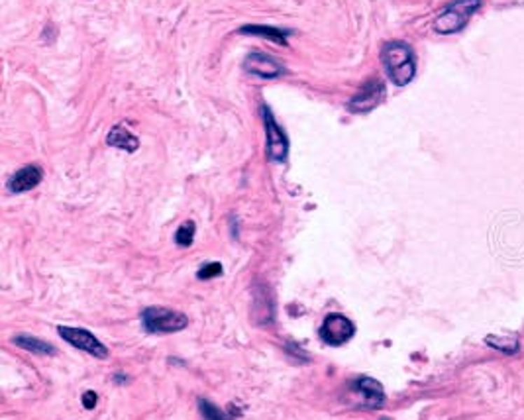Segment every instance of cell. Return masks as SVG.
<instances>
[{
	"label": "cell",
	"instance_id": "3957f363",
	"mask_svg": "<svg viewBox=\"0 0 524 420\" xmlns=\"http://www.w3.org/2000/svg\"><path fill=\"white\" fill-rule=\"evenodd\" d=\"M142 324L151 334H169L187 328L188 318L183 312L165 307H148L142 312Z\"/></svg>",
	"mask_w": 524,
	"mask_h": 420
},
{
	"label": "cell",
	"instance_id": "8fae6325",
	"mask_svg": "<svg viewBox=\"0 0 524 420\" xmlns=\"http://www.w3.org/2000/svg\"><path fill=\"white\" fill-rule=\"evenodd\" d=\"M106 141H109V146H112V148H118V150L128 151V153H132V151H136L139 148L138 138H136L126 126H122V124L114 126V128L110 130Z\"/></svg>",
	"mask_w": 524,
	"mask_h": 420
},
{
	"label": "cell",
	"instance_id": "30bf717a",
	"mask_svg": "<svg viewBox=\"0 0 524 420\" xmlns=\"http://www.w3.org/2000/svg\"><path fill=\"white\" fill-rule=\"evenodd\" d=\"M41 179H43V171L40 165H26L8 179V189L12 192H26V190L38 187Z\"/></svg>",
	"mask_w": 524,
	"mask_h": 420
},
{
	"label": "cell",
	"instance_id": "6da1fadb",
	"mask_svg": "<svg viewBox=\"0 0 524 420\" xmlns=\"http://www.w3.org/2000/svg\"><path fill=\"white\" fill-rule=\"evenodd\" d=\"M381 61L385 67L389 79L397 87H405L415 79L416 59L413 48L405 41H389L381 50Z\"/></svg>",
	"mask_w": 524,
	"mask_h": 420
},
{
	"label": "cell",
	"instance_id": "8992f818",
	"mask_svg": "<svg viewBox=\"0 0 524 420\" xmlns=\"http://www.w3.org/2000/svg\"><path fill=\"white\" fill-rule=\"evenodd\" d=\"M263 114V124H266V134H268V155L271 161H281L287 160L289 153V140L285 136V132L279 128V124L275 122V116L269 108H261Z\"/></svg>",
	"mask_w": 524,
	"mask_h": 420
},
{
	"label": "cell",
	"instance_id": "9a60e30c",
	"mask_svg": "<svg viewBox=\"0 0 524 420\" xmlns=\"http://www.w3.org/2000/svg\"><path fill=\"white\" fill-rule=\"evenodd\" d=\"M487 344L495 348V350L503 351L506 356H511V354H516L518 351V340L516 338H501V336H487L485 338Z\"/></svg>",
	"mask_w": 524,
	"mask_h": 420
},
{
	"label": "cell",
	"instance_id": "7c38bea8",
	"mask_svg": "<svg viewBox=\"0 0 524 420\" xmlns=\"http://www.w3.org/2000/svg\"><path fill=\"white\" fill-rule=\"evenodd\" d=\"M14 344L24 348V350L32 351V354H38V356H53L57 351L48 342L40 340V338H32V336H16Z\"/></svg>",
	"mask_w": 524,
	"mask_h": 420
},
{
	"label": "cell",
	"instance_id": "5bb4252c",
	"mask_svg": "<svg viewBox=\"0 0 524 420\" xmlns=\"http://www.w3.org/2000/svg\"><path fill=\"white\" fill-rule=\"evenodd\" d=\"M198 409L202 412L205 420H232L236 416V414H232V412L220 410L216 405H212V402L207 399H198Z\"/></svg>",
	"mask_w": 524,
	"mask_h": 420
},
{
	"label": "cell",
	"instance_id": "9c48e42d",
	"mask_svg": "<svg viewBox=\"0 0 524 420\" xmlns=\"http://www.w3.org/2000/svg\"><path fill=\"white\" fill-rule=\"evenodd\" d=\"M244 69L247 73H251V75L261 77V79H275V77H281L285 73L283 65L275 57L266 55V53H251V55H247L246 61H244Z\"/></svg>",
	"mask_w": 524,
	"mask_h": 420
},
{
	"label": "cell",
	"instance_id": "ba28073f",
	"mask_svg": "<svg viewBox=\"0 0 524 420\" xmlns=\"http://www.w3.org/2000/svg\"><path fill=\"white\" fill-rule=\"evenodd\" d=\"M350 391L361 400V407L366 409H379L385 405V391L379 381L371 377H359L350 383Z\"/></svg>",
	"mask_w": 524,
	"mask_h": 420
},
{
	"label": "cell",
	"instance_id": "7a4b0ae2",
	"mask_svg": "<svg viewBox=\"0 0 524 420\" xmlns=\"http://www.w3.org/2000/svg\"><path fill=\"white\" fill-rule=\"evenodd\" d=\"M481 4L483 0H455L438 14V18L434 20V30L444 36L464 30L469 18L481 8Z\"/></svg>",
	"mask_w": 524,
	"mask_h": 420
},
{
	"label": "cell",
	"instance_id": "4fadbf2b",
	"mask_svg": "<svg viewBox=\"0 0 524 420\" xmlns=\"http://www.w3.org/2000/svg\"><path fill=\"white\" fill-rule=\"evenodd\" d=\"M244 34H254V36H261V38H269V40L277 41V43H287V31H281L277 28H266V26H246L242 28Z\"/></svg>",
	"mask_w": 524,
	"mask_h": 420
},
{
	"label": "cell",
	"instance_id": "52a82bcc",
	"mask_svg": "<svg viewBox=\"0 0 524 420\" xmlns=\"http://www.w3.org/2000/svg\"><path fill=\"white\" fill-rule=\"evenodd\" d=\"M385 99V85L381 79H369L361 87V90L354 94V99L347 102V108L356 114H361V112H369L373 111L375 106H379Z\"/></svg>",
	"mask_w": 524,
	"mask_h": 420
},
{
	"label": "cell",
	"instance_id": "5b68a950",
	"mask_svg": "<svg viewBox=\"0 0 524 420\" xmlns=\"http://www.w3.org/2000/svg\"><path fill=\"white\" fill-rule=\"evenodd\" d=\"M57 334H60L61 338L67 342V344H71L73 348H79V350L87 351L90 356H95V358L104 360V358L109 356L106 346H104L95 334H90L89 330L71 328V326H60V328H57Z\"/></svg>",
	"mask_w": 524,
	"mask_h": 420
},
{
	"label": "cell",
	"instance_id": "ac0fdd59",
	"mask_svg": "<svg viewBox=\"0 0 524 420\" xmlns=\"http://www.w3.org/2000/svg\"><path fill=\"white\" fill-rule=\"evenodd\" d=\"M97 400H99L97 393H95V391H87V393L83 395V407L87 410H92L97 407Z\"/></svg>",
	"mask_w": 524,
	"mask_h": 420
},
{
	"label": "cell",
	"instance_id": "277c9868",
	"mask_svg": "<svg viewBox=\"0 0 524 420\" xmlns=\"http://www.w3.org/2000/svg\"><path fill=\"white\" fill-rule=\"evenodd\" d=\"M318 336L324 344H330V346H342L350 342L354 336H356V326L354 322L346 318L344 314H330L324 318L320 330H318Z\"/></svg>",
	"mask_w": 524,
	"mask_h": 420
},
{
	"label": "cell",
	"instance_id": "2e32d148",
	"mask_svg": "<svg viewBox=\"0 0 524 420\" xmlns=\"http://www.w3.org/2000/svg\"><path fill=\"white\" fill-rule=\"evenodd\" d=\"M195 230H197V226H195V222L193 220L181 224L179 230L175 232V241H177V246H181V248H188V246L193 244V240H195Z\"/></svg>",
	"mask_w": 524,
	"mask_h": 420
},
{
	"label": "cell",
	"instance_id": "e0dca14e",
	"mask_svg": "<svg viewBox=\"0 0 524 420\" xmlns=\"http://www.w3.org/2000/svg\"><path fill=\"white\" fill-rule=\"evenodd\" d=\"M218 275H222V265L216 263V261H212V263H207V265H202L200 270H198L197 277L198 279H212V277H218Z\"/></svg>",
	"mask_w": 524,
	"mask_h": 420
}]
</instances>
